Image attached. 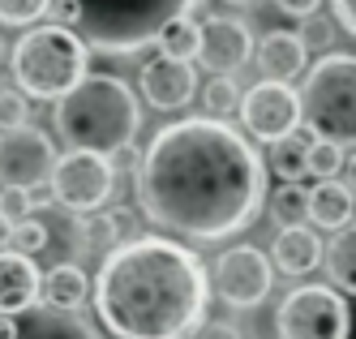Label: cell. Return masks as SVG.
<instances>
[{
  "mask_svg": "<svg viewBox=\"0 0 356 339\" xmlns=\"http://www.w3.org/2000/svg\"><path fill=\"white\" fill-rule=\"evenodd\" d=\"M322 267H326L330 288L339 297H356V228H343L339 237L326 245Z\"/></svg>",
  "mask_w": 356,
  "mask_h": 339,
  "instance_id": "obj_20",
  "label": "cell"
},
{
  "mask_svg": "<svg viewBox=\"0 0 356 339\" xmlns=\"http://www.w3.org/2000/svg\"><path fill=\"white\" fill-rule=\"evenodd\" d=\"M43 13H52V0H0V22L5 26H35Z\"/></svg>",
  "mask_w": 356,
  "mask_h": 339,
  "instance_id": "obj_27",
  "label": "cell"
},
{
  "mask_svg": "<svg viewBox=\"0 0 356 339\" xmlns=\"http://www.w3.org/2000/svg\"><path fill=\"white\" fill-rule=\"evenodd\" d=\"M86 65H90V47L82 43V35L69 31V26H56V22L31 26L13 43V56H9L13 82L22 95L56 99V103L86 77Z\"/></svg>",
  "mask_w": 356,
  "mask_h": 339,
  "instance_id": "obj_4",
  "label": "cell"
},
{
  "mask_svg": "<svg viewBox=\"0 0 356 339\" xmlns=\"http://www.w3.org/2000/svg\"><path fill=\"white\" fill-rule=\"evenodd\" d=\"M82 245L90 249V253H112L116 245H120V219L116 215H108V211H95V215H82Z\"/></svg>",
  "mask_w": 356,
  "mask_h": 339,
  "instance_id": "obj_24",
  "label": "cell"
},
{
  "mask_svg": "<svg viewBox=\"0 0 356 339\" xmlns=\"http://www.w3.org/2000/svg\"><path fill=\"white\" fill-rule=\"evenodd\" d=\"M52 22L78 31V5H73V0H52Z\"/></svg>",
  "mask_w": 356,
  "mask_h": 339,
  "instance_id": "obj_33",
  "label": "cell"
},
{
  "mask_svg": "<svg viewBox=\"0 0 356 339\" xmlns=\"http://www.w3.org/2000/svg\"><path fill=\"white\" fill-rule=\"evenodd\" d=\"M211 275L168 237L116 245L95 275V314L116 339H193L207 326Z\"/></svg>",
  "mask_w": 356,
  "mask_h": 339,
  "instance_id": "obj_2",
  "label": "cell"
},
{
  "mask_svg": "<svg viewBox=\"0 0 356 339\" xmlns=\"http://www.w3.org/2000/svg\"><path fill=\"white\" fill-rule=\"evenodd\" d=\"M43 245H47V228H43L39 219H22V223H13V241H9V249H13V253L35 258Z\"/></svg>",
  "mask_w": 356,
  "mask_h": 339,
  "instance_id": "obj_29",
  "label": "cell"
},
{
  "mask_svg": "<svg viewBox=\"0 0 356 339\" xmlns=\"http://www.w3.org/2000/svg\"><path fill=\"white\" fill-rule=\"evenodd\" d=\"M31 125V103L17 90H0V134H13V129Z\"/></svg>",
  "mask_w": 356,
  "mask_h": 339,
  "instance_id": "obj_28",
  "label": "cell"
},
{
  "mask_svg": "<svg viewBox=\"0 0 356 339\" xmlns=\"http://www.w3.org/2000/svg\"><path fill=\"white\" fill-rule=\"evenodd\" d=\"M343 189L356 198V150H352L348 159H343Z\"/></svg>",
  "mask_w": 356,
  "mask_h": 339,
  "instance_id": "obj_36",
  "label": "cell"
},
{
  "mask_svg": "<svg viewBox=\"0 0 356 339\" xmlns=\"http://www.w3.org/2000/svg\"><path fill=\"white\" fill-rule=\"evenodd\" d=\"M322 237L309 228V223H300V228H279L275 232V241H270V267L275 271H284L292 279L300 275H314L322 267Z\"/></svg>",
  "mask_w": 356,
  "mask_h": 339,
  "instance_id": "obj_16",
  "label": "cell"
},
{
  "mask_svg": "<svg viewBox=\"0 0 356 339\" xmlns=\"http://www.w3.org/2000/svg\"><path fill=\"white\" fill-rule=\"evenodd\" d=\"M330 5H335V17H339L343 31L356 35V0H330Z\"/></svg>",
  "mask_w": 356,
  "mask_h": 339,
  "instance_id": "obj_35",
  "label": "cell"
},
{
  "mask_svg": "<svg viewBox=\"0 0 356 339\" xmlns=\"http://www.w3.org/2000/svg\"><path fill=\"white\" fill-rule=\"evenodd\" d=\"M31 211H35V194H26V189H0V215H5V219L22 223Z\"/></svg>",
  "mask_w": 356,
  "mask_h": 339,
  "instance_id": "obj_31",
  "label": "cell"
},
{
  "mask_svg": "<svg viewBox=\"0 0 356 339\" xmlns=\"http://www.w3.org/2000/svg\"><path fill=\"white\" fill-rule=\"evenodd\" d=\"M197 61L211 77H232L236 69H245L253 61V31L241 17H207L202 22V47Z\"/></svg>",
  "mask_w": 356,
  "mask_h": 339,
  "instance_id": "obj_12",
  "label": "cell"
},
{
  "mask_svg": "<svg viewBox=\"0 0 356 339\" xmlns=\"http://www.w3.org/2000/svg\"><path fill=\"white\" fill-rule=\"evenodd\" d=\"M296 35H300L305 47H330V43H335V26H330V17H318V13H314V17L300 22Z\"/></svg>",
  "mask_w": 356,
  "mask_h": 339,
  "instance_id": "obj_30",
  "label": "cell"
},
{
  "mask_svg": "<svg viewBox=\"0 0 356 339\" xmlns=\"http://www.w3.org/2000/svg\"><path fill=\"white\" fill-rule=\"evenodd\" d=\"M56 146L43 129L26 125V129H13V134H0V189H43L52 180L56 168Z\"/></svg>",
  "mask_w": 356,
  "mask_h": 339,
  "instance_id": "obj_11",
  "label": "cell"
},
{
  "mask_svg": "<svg viewBox=\"0 0 356 339\" xmlns=\"http://www.w3.org/2000/svg\"><path fill=\"white\" fill-rule=\"evenodd\" d=\"M90 297V275L78 262H56L52 271L43 275V288H39V305L47 309H60V314H78Z\"/></svg>",
  "mask_w": 356,
  "mask_h": 339,
  "instance_id": "obj_18",
  "label": "cell"
},
{
  "mask_svg": "<svg viewBox=\"0 0 356 339\" xmlns=\"http://www.w3.org/2000/svg\"><path fill=\"white\" fill-rule=\"evenodd\" d=\"M155 47H159L163 61L193 65L197 61V47H202V22H193V17H172L163 31L155 35Z\"/></svg>",
  "mask_w": 356,
  "mask_h": 339,
  "instance_id": "obj_21",
  "label": "cell"
},
{
  "mask_svg": "<svg viewBox=\"0 0 356 339\" xmlns=\"http://www.w3.org/2000/svg\"><path fill=\"white\" fill-rule=\"evenodd\" d=\"M0 61H5V35H0Z\"/></svg>",
  "mask_w": 356,
  "mask_h": 339,
  "instance_id": "obj_40",
  "label": "cell"
},
{
  "mask_svg": "<svg viewBox=\"0 0 356 339\" xmlns=\"http://www.w3.org/2000/svg\"><path fill=\"white\" fill-rule=\"evenodd\" d=\"M236 116H241L245 138L275 146V142L292 138L296 129L305 125V116H300V90H292L284 82H266V77H262L253 90H245Z\"/></svg>",
  "mask_w": 356,
  "mask_h": 339,
  "instance_id": "obj_10",
  "label": "cell"
},
{
  "mask_svg": "<svg viewBox=\"0 0 356 339\" xmlns=\"http://www.w3.org/2000/svg\"><path fill=\"white\" fill-rule=\"evenodd\" d=\"M266 164L241 129L211 116L163 125L138 159L142 215L185 241H223L262 211Z\"/></svg>",
  "mask_w": 356,
  "mask_h": 339,
  "instance_id": "obj_1",
  "label": "cell"
},
{
  "mask_svg": "<svg viewBox=\"0 0 356 339\" xmlns=\"http://www.w3.org/2000/svg\"><path fill=\"white\" fill-rule=\"evenodd\" d=\"M241 99L245 90L236 86V77H211L207 90H202V103H207V116L211 120H227L241 112Z\"/></svg>",
  "mask_w": 356,
  "mask_h": 339,
  "instance_id": "obj_25",
  "label": "cell"
},
{
  "mask_svg": "<svg viewBox=\"0 0 356 339\" xmlns=\"http://www.w3.org/2000/svg\"><path fill=\"white\" fill-rule=\"evenodd\" d=\"M343 146H330V142H314L309 146V176H318V180H335L339 172H343Z\"/></svg>",
  "mask_w": 356,
  "mask_h": 339,
  "instance_id": "obj_26",
  "label": "cell"
},
{
  "mask_svg": "<svg viewBox=\"0 0 356 339\" xmlns=\"http://www.w3.org/2000/svg\"><path fill=\"white\" fill-rule=\"evenodd\" d=\"M13 339H95V326L82 314H60V309L35 305L26 314H17Z\"/></svg>",
  "mask_w": 356,
  "mask_h": 339,
  "instance_id": "obj_17",
  "label": "cell"
},
{
  "mask_svg": "<svg viewBox=\"0 0 356 339\" xmlns=\"http://www.w3.org/2000/svg\"><path fill=\"white\" fill-rule=\"evenodd\" d=\"M197 339H245V335L232 322H207V326L197 331Z\"/></svg>",
  "mask_w": 356,
  "mask_h": 339,
  "instance_id": "obj_34",
  "label": "cell"
},
{
  "mask_svg": "<svg viewBox=\"0 0 356 339\" xmlns=\"http://www.w3.org/2000/svg\"><path fill=\"white\" fill-rule=\"evenodd\" d=\"M352 314L348 297H339L330 283H300L279 301L275 335L279 339H348Z\"/></svg>",
  "mask_w": 356,
  "mask_h": 339,
  "instance_id": "obj_7",
  "label": "cell"
},
{
  "mask_svg": "<svg viewBox=\"0 0 356 339\" xmlns=\"http://www.w3.org/2000/svg\"><path fill=\"white\" fill-rule=\"evenodd\" d=\"M305 134L330 146H356V56L330 52L314 61L300 86Z\"/></svg>",
  "mask_w": 356,
  "mask_h": 339,
  "instance_id": "obj_6",
  "label": "cell"
},
{
  "mask_svg": "<svg viewBox=\"0 0 356 339\" xmlns=\"http://www.w3.org/2000/svg\"><path fill=\"white\" fill-rule=\"evenodd\" d=\"M309 146H314V138L300 134V129L292 138L275 142L270 146V172L284 180V185H300V176H309Z\"/></svg>",
  "mask_w": 356,
  "mask_h": 339,
  "instance_id": "obj_22",
  "label": "cell"
},
{
  "mask_svg": "<svg viewBox=\"0 0 356 339\" xmlns=\"http://www.w3.org/2000/svg\"><path fill=\"white\" fill-rule=\"evenodd\" d=\"M52 198L60 206L78 215H95L99 206L112 202V189H116V172H112V159L104 155H86V150H65L56 168H52Z\"/></svg>",
  "mask_w": 356,
  "mask_h": 339,
  "instance_id": "obj_8",
  "label": "cell"
},
{
  "mask_svg": "<svg viewBox=\"0 0 356 339\" xmlns=\"http://www.w3.org/2000/svg\"><path fill=\"white\" fill-rule=\"evenodd\" d=\"M39 288H43V271H39L35 258H22L13 249L0 253V314L17 318L26 309H35Z\"/></svg>",
  "mask_w": 356,
  "mask_h": 339,
  "instance_id": "obj_14",
  "label": "cell"
},
{
  "mask_svg": "<svg viewBox=\"0 0 356 339\" xmlns=\"http://www.w3.org/2000/svg\"><path fill=\"white\" fill-rule=\"evenodd\" d=\"M78 5V35L95 52H138L155 43L172 17H189L197 0H73Z\"/></svg>",
  "mask_w": 356,
  "mask_h": 339,
  "instance_id": "obj_5",
  "label": "cell"
},
{
  "mask_svg": "<svg viewBox=\"0 0 356 339\" xmlns=\"http://www.w3.org/2000/svg\"><path fill=\"white\" fill-rule=\"evenodd\" d=\"M17 335V318H5L0 314V339H13Z\"/></svg>",
  "mask_w": 356,
  "mask_h": 339,
  "instance_id": "obj_38",
  "label": "cell"
},
{
  "mask_svg": "<svg viewBox=\"0 0 356 339\" xmlns=\"http://www.w3.org/2000/svg\"><path fill=\"white\" fill-rule=\"evenodd\" d=\"M270 219L279 228H300L309 223V189L305 185H279L270 194Z\"/></svg>",
  "mask_w": 356,
  "mask_h": 339,
  "instance_id": "obj_23",
  "label": "cell"
},
{
  "mask_svg": "<svg viewBox=\"0 0 356 339\" xmlns=\"http://www.w3.org/2000/svg\"><path fill=\"white\" fill-rule=\"evenodd\" d=\"M258 69L266 73V82H284L292 86V77L309 73V47L300 43L296 31H266L258 39Z\"/></svg>",
  "mask_w": 356,
  "mask_h": 339,
  "instance_id": "obj_15",
  "label": "cell"
},
{
  "mask_svg": "<svg viewBox=\"0 0 356 339\" xmlns=\"http://www.w3.org/2000/svg\"><path fill=\"white\" fill-rule=\"evenodd\" d=\"M275 9L279 13H288V17H314L318 9H322V0H275Z\"/></svg>",
  "mask_w": 356,
  "mask_h": 339,
  "instance_id": "obj_32",
  "label": "cell"
},
{
  "mask_svg": "<svg viewBox=\"0 0 356 339\" xmlns=\"http://www.w3.org/2000/svg\"><path fill=\"white\" fill-rule=\"evenodd\" d=\"M223 5H253V0H223Z\"/></svg>",
  "mask_w": 356,
  "mask_h": 339,
  "instance_id": "obj_39",
  "label": "cell"
},
{
  "mask_svg": "<svg viewBox=\"0 0 356 339\" xmlns=\"http://www.w3.org/2000/svg\"><path fill=\"white\" fill-rule=\"evenodd\" d=\"M352 215H356V198L343 189V180H318L309 189V223L314 232H343L352 228Z\"/></svg>",
  "mask_w": 356,
  "mask_h": 339,
  "instance_id": "obj_19",
  "label": "cell"
},
{
  "mask_svg": "<svg viewBox=\"0 0 356 339\" xmlns=\"http://www.w3.org/2000/svg\"><path fill=\"white\" fill-rule=\"evenodd\" d=\"M142 129V103L116 73H86L60 103H56V134L69 150L112 155L129 150Z\"/></svg>",
  "mask_w": 356,
  "mask_h": 339,
  "instance_id": "obj_3",
  "label": "cell"
},
{
  "mask_svg": "<svg viewBox=\"0 0 356 339\" xmlns=\"http://www.w3.org/2000/svg\"><path fill=\"white\" fill-rule=\"evenodd\" d=\"M211 292H219L223 305H232V309H253V305H262L270 297V283H275V267H270V258L262 249H253V245H232V249H223L215 262H211Z\"/></svg>",
  "mask_w": 356,
  "mask_h": 339,
  "instance_id": "obj_9",
  "label": "cell"
},
{
  "mask_svg": "<svg viewBox=\"0 0 356 339\" xmlns=\"http://www.w3.org/2000/svg\"><path fill=\"white\" fill-rule=\"evenodd\" d=\"M138 90L155 112H181L197 90L193 65H176V61H163V56L146 61L142 73H138Z\"/></svg>",
  "mask_w": 356,
  "mask_h": 339,
  "instance_id": "obj_13",
  "label": "cell"
},
{
  "mask_svg": "<svg viewBox=\"0 0 356 339\" xmlns=\"http://www.w3.org/2000/svg\"><path fill=\"white\" fill-rule=\"evenodd\" d=\"M9 241H13V219H5V215H0V253L9 249Z\"/></svg>",
  "mask_w": 356,
  "mask_h": 339,
  "instance_id": "obj_37",
  "label": "cell"
}]
</instances>
